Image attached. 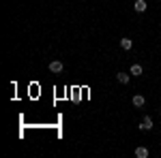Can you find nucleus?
<instances>
[{"mask_svg":"<svg viewBox=\"0 0 161 158\" xmlns=\"http://www.w3.org/2000/svg\"><path fill=\"white\" fill-rule=\"evenodd\" d=\"M50 71L52 73H62V71H64V64H62L60 60H54V62H50Z\"/></svg>","mask_w":161,"mask_h":158,"instance_id":"nucleus-1","label":"nucleus"},{"mask_svg":"<svg viewBox=\"0 0 161 158\" xmlns=\"http://www.w3.org/2000/svg\"><path fill=\"white\" fill-rule=\"evenodd\" d=\"M140 128L146 130V133L153 130V118H150V115H144V120H142V124H140Z\"/></svg>","mask_w":161,"mask_h":158,"instance_id":"nucleus-2","label":"nucleus"},{"mask_svg":"<svg viewBox=\"0 0 161 158\" xmlns=\"http://www.w3.org/2000/svg\"><path fill=\"white\" fill-rule=\"evenodd\" d=\"M144 103H146V98L142 94H133V107H144Z\"/></svg>","mask_w":161,"mask_h":158,"instance_id":"nucleus-7","label":"nucleus"},{"mask_svg":"<svg viewBox=\"0 0 161 158\" xmlns=\"http://www.w3.org/2000/svg\"><path fill=\"white\" fill-rule=\"evenodd\" d=\"M129 79H131V73H116V81L118 84H129Z\"/></svg>","mask_w":161,"mask_h":158,"instance_id":"nucleus-4","label":"nucleus"},{"mask_svg":"<svg viewBox=\"0 0 161 158\" xmlns=\"http://www.w3.org/2000/svg\"><path fill=\"white\" fill-rule=\"evenodd\" d=\"M142 71H144V69H142V64H131V69H129V73L133 75V77H140Z\"/></svg>","mask_w":161,"mask_h":158,"instance_id":"nucleus-6","label":"nucleus"},{"mask_svg":"<svg viewBox=\"0 0 161 158\" xmlns=\"http://www.w3.org/2000/svg\"><path fill=\"white\" fill-rule=\"evenodd\" d=\"M120 47H123V49H127V51H129V49L133 47V41H131V38H129V37L120 38Z\"/></svg>","mask_w":161,"mask_h":158,"instance_id":"nucleus-8","label":"nucleus"},{"mask_svg":"<svg viewBox=\"0 0 161 158\" xmlns=\"http://www.w3.org/2000/svg\"><path fill=\"white\" fill-rule=\"evenodd\" d=\"M146 0H136V4H133V9H136V13H144L146 11Z\"/></svg>","mask_w":161,"mask_h":158,"instance_id":"nucleus-5","label":"nucleus"},{"mask_svg":"<svg viewBox=\"0 0 161 158\" xmlns=\"http://www.w3.org/2000/svg\"><path fill=\"white\" fill-rule=\"evenodd\" d=\"M159 115H161V113H159Z\"/></svg>","mask_w":161,"mask_h":158,"instance_id":"nucleus-9","label":"nucleus"},{"mask_svg":"<svg viewBox=\"0 0 161 158\" xmlns=\"http://www.w3.org/2000/svg\"><path fill=\"white\" fill-rule=\"evenodd\" d=\"M133 154H136V158H148V147H144V145H140V147H136V152H133Z\"/></svg>","mask_w":161,"mask_h":158,"instance_id":"nucleus-3","label":"nucleus"}]
</instances>
